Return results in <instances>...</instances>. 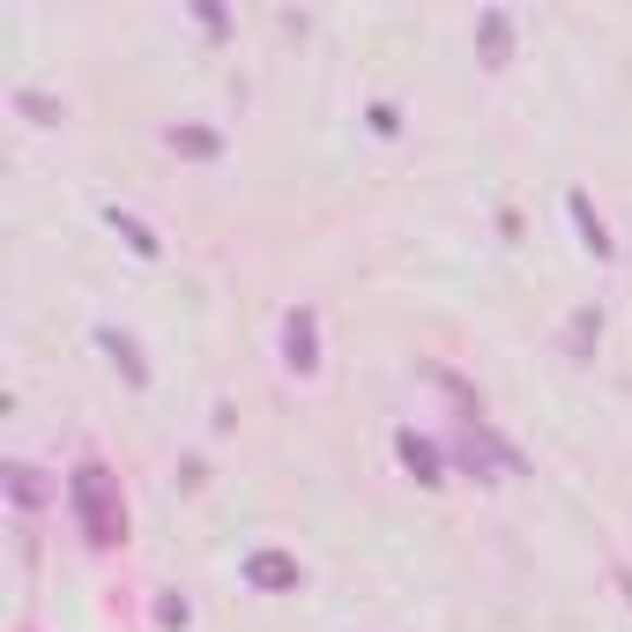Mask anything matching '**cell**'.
Instances as JSON below:
<instances>
[{"label":"cell","mask_w":632,"mask_h":632,"mask_svg":"<svg viewBox=\"0 0 632 632\" xmlns=\"http://www.w3.org/2000/svg\"><path fill=\"white\" fill-rule=\"evenodd\" d=\"M60 491H68V513H75V528H83L97 550L126 544V499H120V484H112V476H105L97 462H83L75 476H68V484H60Z\"/></svg>","instance_id":"1"},{"label":"cell","mask_w":632,"mask_h":632,"mask_svg":"<svg viewBox=\"0 0 632 632\" xmlns=\"http://www.w3.org/2000/svg\"><path fill=\"white\" fill-rule=\"evenodd\" d=\"M276 357H283L291 379H320V313H313V305H291V313H283Z\"/></svg>","instance_id":"2"},{"label":"cell","mask_w":632,"mask_h":632,"mask_svg":"<svg viewBox=\"0 0 632 632\" xmlns=\"http://www.w3.org/2000/svg\"><path fill=\"white\" fill-rule=\"evenodd\" d=\"M97 350L112 357V373H126V387H149V365H142V350L126 336H112V328H97Z\"/></svg>","instance_id":"3"},{"label":"cell","mask_w":632,"mask_h":632,"mask_svg":"<svg viewBox=\"0 0 632 632\" xmlns=\"http://www.w3.org/2000/svg\"><path fill=\"white\" fill-rule=\"evenodd\" d=\"M595 336H603V313H595V305H581V313L566 320V357H573V365H588V342Z\"/></svg>","instance_id":"4"},{"label":"cell","mask_w":632,"mask_h":632,"mask_svg":"<svg viewBox=\"0 0 632 632\" xmlns=\"http://www.w3.org/2000/svg\"><path fill=\"white\" fill-rule=\"evenodd\" d=\"M246 573L260 581V588H291V581H297V566H291V558H276V550H260Z\"/></svg>","instance_id":"5"},{"label":"cell","mask_w":632,"mask_h":632,"mask_svg":"<svg viewBox=\"0 0 632 632\" xmlns=\"http://www.w3.org/2000/svg\"><path fill=\"white\" fill-rule=\"evenodd\" d=\"M394 454H402V462H410V469H424V484H439V454L424 447L417 432H402V439H394Z\"/></svg>","instance_id":"6"}]
</instances>
